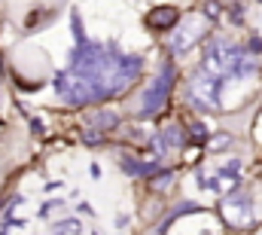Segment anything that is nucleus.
Here are the masks:
<instances>
[{"label": "nucleus", "mask_w": 262, "mask_h": 235, "mask_svg": "<svg viewBox=\"0 0 262 235\" xmlns=\"http://www.w3.org/2000/svg\"><path fill=\"white\" fill-rule=\"evenodd\" d=\"M189 135H192V141H205V138H208V128H205V125H201V122H195V125H192V132H189Z\"/></svg>", "instance_id": "obj_13"}, {"label": "nucleus", "mask_w": 262, "mask_h": 235, "mask_svg": "<svg viewBox=\"0 0 262 235\" xmlns=\"http://www.w3.org/2000/svg\"><path fill=\"white\" fill-rule=\"evenodd\" d=\"M220 211H223L226 223L235 226V229H244V226L253 223V202H250L247 193H235V196H229V199L220 205Z\"/></svg>", "instance_id": "obj_4"}, {"label": "nucleus", "mask_w": 262, "mask_h": 235, "mask_svg": "<svg viewBox=\"0 0 262 235\" xmlns=\"http://www.w3.org/2000/svg\"><path fill=\"white\" fill-rule=\"evenodd\" d=\"M180 21V9L177 6H156L147 12V28L150 31H171Z\"/></svg>", "instance_id": "obj_8"}, {"label": "nucleus", "mask_w": 262, "mask_h": 235, "mask_svg": "<svg viewBox=\"0 0 262 235\" xmlns=\"http://www.w3.org/2000/svg\"><path fill=\"white\" fill-rule=\"evenodd\" d=\"M140 67L143 61L137 55H122L113 46H98L82 40L73 49L70 67L55 80V89L67 104L76 107L92 101H107L125 92L137 80Z\"/></svg>", "instance_id": "obj_1"}, {"label": "nucleus", "mask_w": 262, "mask_h": 235, "mask_svg": "<svg viewBox=\"0 0 262 235\" xmlns=\"http://www.w3.org/2000/svg\"><path fill=\"white\" fill-rule=\"evenodd\" d=\"M238 174H241V162H238V159H232V162H226L223 168H217V174H205V171H201L198 184H201L205 190H214V193L226 196L229 190H235V187H238Z\"/></svg>", "instance_id": "obj_6"}, {"label": "nucleus", "mask_w": 262, "mask_h": 235, "mask_svg": "<svg viewBox=\"0 0 262 235\" xmlns=\"http://www.w3.org/2000/svg\"><path fill=\"white\" fill-rule=\"evenodd\" d=\"M159 141H162L165 147H180V144H183V132H180L177 125H168V128L162 132V138H159Z\"/></svg>", "instance_id": "obj_11"}, {"label": "nucleus", "mask_w": 262, "mask_h": 235, "mask_svg": "<svg viewBox=\"0 0 262 235\" xmlns=\"http://www.w3.org/2000/svg\"><path fill=\"white\" fill-rule=\"evenodd\" d=\"M159 177H162V180H156V184H153L156 190H162V187H171V180H174V174H171V171H168V174H159Z\"/></svg>", "instance_id": "obj_15"}, {"label": "nucleus", "mask_w": 262, "mask_h": 235, "mask_svg": "<svg viewBox=\"0 0 262 235\" xmlns=\"http://www.w3.org/2000/svg\"><path fill=\"white\" fill-rule=\"evenodd\" d=\"M220 12H223V9H220V3H217V0H208V3H205V18H211V21H214V18H220Z\"/></svg>", "instance_id": "obj_12"}, {"label": "nucleus", "mask_w": 262, "mask_h": 235, "mask_svg": "<svg viewBox=\"0 0 262 235\" xmlns=\"http://www.w3.org/2000/svg\"><path fill=\"white\" fill-rule=\"evenodd\" d=\"M189 95H192L195 107H201V110H217V107H220V95H223V76L208 73V70L201 67V73H198V76L192 80V86H189Z\"/></svg>", "instance_id": "obj_3"}, {"label": "nucleus", "mask_w": 262, "mask_h": 235, "mask_svg": "<svg viewBox=\"0 0 262 235\" xmlns=\"http://www.w3.org/2000/svg\"><path fill=\"white\" fill-rule=\"evenodd\" d=\"M205 34H208V18H186V21H180V28L171 34V49H174L177 55H183V52H189Z\"/></svg>", "instance_id": "obj_5"}, {"label": "nucleus", "mask_w": 262, "mask_h": 235, "mask_svg": "<svg viewBox=\"0 0 262 235\" xmlns=\"http://www.w3.org/2000/svg\"><path fill=\"white\" fill-rule=\"evenodd\" d=\"M79 232H82V223L73 220V217H70V220H58V223L52 226V235H79Z\"/></svg>", "instance_id": "obj_10"}, {"label": "nucleus", "mask_w": 262, "mask_h": 235, "mask_svg": "<svg viewBox=\"0 0 262 235\" xmlns=\"http://www.w3.org/2000/svg\"><path fill=\"white\" fill-rule=\"evenodd\" d=\"M229 58H232V46L214 43V46L208 49V55H205V70L223 76V73H229Z\"/></svg>", "instance_id": "obj_7"}, {"label": "nucleus", "mask_w": 262, "mask_h": 235, "mask_svg": "<svg viewBox=\"0 0 262 235\" xmlns=\"http://www.w3.org/2000/svg\"><path fill=\"white\" fill-rule=\"evenodd\" d=\"M92 125H95L98 132H113V128H119V116L110 113V110H98V113L92 116Z\"/></svg>", "instance_id": "obj_9"}, {"label": "nucleus", "mask_w": 262, "mask_h": 235, "mask_svg": "<svg viewBox=\"0 0 262 235\" xmlns=\"http://www.w3.org/2000/svg\"><path fill=\"white\" fill-rule=\"evenodd\" d=\"M250 49H253V52H262V40H253V43H250Z\"/></svg>", "instance_id": "obj_16"}, {"label": "nucleus", "mask_w": 262, "mask_h": 235, "mask_svg": "<svg viewBox=\"0 0 262 235\" xmlns=\"http://www.w3.org/2000/svg\"><path fill=\"white\" fill-rule=\"evenodd\" d=\"M229 144H232V138H229V135H220V138L211 141V150H223V147H229Z\"/></svg>", "instance_id": "obj_14"}, {"label": "nucleus", "mask_w": 262, "mask_h": 235, "mask_svg": "<svg viewBox=\"0 0 262 235\" xmlns=\"http://www.w3.org/2000/svg\"><path fill=\"white\" fill-rule=\"evenodd\" d=\"M171 86H174V64H165L162 73L147 86V92H143V98H140V116H153V113H159V110L168 104V92H171Z\"/></svg>", "instance_id": "obj_2"}]
</instances>
